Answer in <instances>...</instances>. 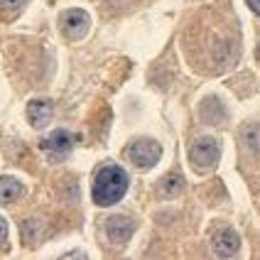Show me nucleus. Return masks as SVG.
<instances>
[{
    "mask_svg": "<svg viewBox=\"0 0 260 260\" xmlns=\"http://www.w3.org/2000/svg\"><path fill=\"white\" fill-rule=\"evenodd\" d=\"M125 191H128V174L116 165L103 167L93 179V202L99 206H111L120 202Z\"/></svg>",
    "mask_w": 260,
    "mask_h": 260,
    "instance_id": "1",
    "label": "nucleus"
},
{
    "mask_svg": "<svg viewBox=\"0 0 260 260\" xmlns=\"http://www.w3.org/2000/svg\"><path fill=\"white\" fill-rule=\"evenodd\" d=\"M218 155H221V147H218V143L214 138H199L197 143L191 145V152H189L191 165L199 167V170L214 167L218 162Z\"/></svg>",
    "mask_w": 260,
    "mask_h": 260,
    "instance_id": "2",
    "label": "nucleus"
},
{
    "mask_svg": "<svg viewBox=\"0 0 260 260\" xmlns=\"http://www.w3.org/2000/svg\"><path fill=\"white\" fill-rule=\"evenodd\" d=\"M76 145V135L69 130H54L52 135H47L42 140V150L52 159H61L72 152V147Z\"/></svg>",
    "mask_w": 260,
    "mask_h": 260,
    "instance_id": "3",
    "label": "nucleus"
},
{
    "mask_svg": "<svg viewBox=\"0 0 260 260\" xmlns=\"http://www.w3.org/2000/svg\"><path fill=\"white\" fill-rule=\"evenodd\" d=\"M159 155H162V150L155 140H138L128 147V159L135 167H143V170L152 167L159 159Z\"/></svg>",
    "mask_w": 260,
    "mask_h": 260,
    "instance_id": "4",
    "label": "nucleus"
},
{
    "mask_svg": "<svg viewBox=\"0 0 260 260\" xmlns=\"http://www.w3.org/2000/svg\"><path fill=\"white\" fill-rule=\"evenodd\" d=\"M211 248H214V253L221 255V258H231L238 253V248H241V238H238V233L231 231V229H218L214 236H211Z\"/></svg>",
    "mask_w": 260,
    "mask_h": 260,
    "instance_id": "5",
    "label": "nucleus"
},
{
    "mask_svg": "<svg viewBox=\"0 0 260 260\" xmlns=\"http://www.w3.org/2000/svg\"><path fill=\"white\" fill-rule=\"evenodd\" d=\"M61 27L72 40H81L91 27V20L84 10H69V13L61 15Z\"/></svg>",
    "mask_w": 260,
    "mask_h": 260,
    "instance_id": "6",
    "label": "nucleus"
},
{
    "mask_svg": "<svg viewBox=\"0 0 260 260\" xmlns=\"http://www.w3.org/2000/svg\"><path fill=\"white\" fill-rule=\"evenodd\" d=\"M133 231H135V223H133L128 216H111L106 221V233H108V238H111L116 246L128 243V238L133 236Z\"/></svg>",
    "mask_w": 260,
    "mask_h": 260,
    "instance_id": "7",
    "label": "nucleus"
},
{
    "mask_svg": "<svg viewBox=\"0 0 260 260\" xmlns=\"http://www.w3.org/2000/svg\"><path fill=\"white\" fill-rule=\"evenodd\" d=\"M52 113H54V108H52V103L40 99V101H32L27 106V120L35 125V128H44L49 120H52Z\"/></svg>",
    "mask_w": 260,
    "mask_h": 260,
    "instance_id": "8",
    "label": "nucleus"
},
{
    "mask_svg": "<svg viewBox=\"0 0 260 260\" xmlns=\"http://www.w3.org/2000/svg\"><path fill=\"white\" fill-rule=\"evenodd\" d=\"M202 118L206 123H211V125H221V123L226 120V111H223V106H221L216 99H209V101H204V106H202Z\"/></svg>",
    "mask_w": 260,
    "mask_h": 260,
    "instance_id": "9",
    "label": "nucleus"
},
{
    "mask_svg": "<svg viewBox=\"0 0 260 260\" xmlns=\"http://www.w3.org/2000/svg\"><path fill=\"white\" fill-rule=\"evenodd\" d=\"M20 197V182L13 177L0 179V204H13Z\"/></svg>",
    "mask_w": 260,
    "mask_h": 260,
    "instance_id": "10",
    "label": "nucleus"
},
{
    "mask_svg": "<svg viewBox=\"0 0 260 260\" xmlns=\"http://www.w3.org/2000/svg\"><path fill=\"white\" fill-rule=\"evenodd\" d=\"M182 184H184V179H182L179 174L165 177L162 184H159V194H162V197H177V194L182 191Z\"/></svg>",
    "mask_w": 260,
    "mask_h": 260,
    "instance_id": "11",
    "label": "nucleus"
},
{
    "mask_svg": "<svg viewBox=\"0 0 260 260\" xmlns=\"http://www.w3.org/2000/svg\"><path fill=\"white\" fill-rule=\"evenodd\" d=\"M27 0H0V5L3 8H8V10H17V8H22Z\"/></svg>",
    "mask_w": 260,
    "mask_h": 260,
    "instance_id": "12",
    "label": "nucleus"
},
{
    "mask_svg": "<svg viewBox=\"0 0 260 260\" xmlns=\"http://www.w3.org/2000/svg\"><path fill=\"white\" fill-rule=\"evenodd\" d=\"M5 238H8V223H5V218H0V246L5 243Z\"/></svg>",
    "mask_w": 260,
    "mask_h": 260,
    "instance_id": "13",
    "label": "nucleus"
},
{
    "mask_svg": "<svg viewBox=\"0 0 260 260\" xmlns=\"http://www.w3.org/2000/svg\"><path fill=\"white\" fill-rule=\"evenodd\" d=\"M248 5H250V10L255 15H260V0H248Z\"/></svg>",
    "mask_w": 260,
    "mask_h": 260,
    "instance_id": "14",
    "label": "nucleus"
},
{
    "mask_svg": "<svg viewBox=\"0 0 260 260\" xmlns=\"http://www.w3.org/2000/svg\"><path fill=\"white\" fill-rule=\"evenodd\" d=\"M258 61H260V49H258Z\"/></svg>",
    "mask_w": 260,
    "mask_h": 260,
    "instance_id": "15",
    "label": "nucleus"
}]
</instances>
